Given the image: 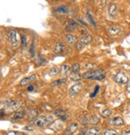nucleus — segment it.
<instances>
[{"label":"nucleus","mask_w":130,"mask_h":135,"mask_svg":"<svg viewBox=\"0 0 130 135\" xmlns=\"http://www.w3.org/2000/svg\"><path fill=\"white\" fill-rule=\"evenodd\" d=\"M83 77L85 79L101 81V80H103L105 77V71L104 69H98L96 70V71L87 72L83 75Z\"/></svg>","instance_id":"obj_1"},{"label":"nucleus","mask_w":130,"mask_h":135,"mask_svg":"<svg viewBox=\"0 0 130 135\" xmlns=\"http://www.w3.org/2000/svg\"><path fill=\"white\" fill-rule=\"evenodd\" d=\"M52 121L51 117H45V116H40L38 117L34 121V124L38 127H44L47 125L50 124Z\"/></svg>","instance_id":"obj_2"},{"label":"nucleus","mask_w":130,"mask_h":135,"mask_svg":"<svg viewBox=\"0 0 130 135\" xmlns=\"http://www.w3.org/2000/svg\"><path fill=\"white\" fill-rule=\"evenodd\" d=\"M78 130H79L78 124L76 123V122H72V123L68 125V126L67 127L64 134L65 135H74L78 132Z\"/></svg>","instance_id":"obj_3"},{"label":"nucleus","mask_w":130,"mask_h":135,"mask_svg":"<svg viewBox=\"0 0 130 135\" xmlns=\"http://www.w3.org/2000/svg\"><path fill=\"white\" fill-rule=\"evenodd\" d=\"M115 81L119 84H125L129 81V77L124 72H120L115 76Z\"/></svg>","instance_id":"obj_4"},{"label":"nucleus","mask_w":130,"mask_h":135,"mask_svg":"<svg viewBox=\"0 0 130 135\" xmlns=\"http://www.w3.org/2000/svg\"><path fill=\"white\" fill-rule=\"evenodd\" d=\"M83 88V84L81 82H76L73 84L71 88L69 89V94L70 95H74V94H77L79 93V91Z\"/></svg>","instance_id":"obj_5"},{"label":"nucleus","mask_w":130,"mask_h":135,"mask_svg":"<svg viewBox=\"0 0 130 135\" xmlns=\"http://www.w3.org/2000/svg\"><path fill=\"white\" fill-rule=\"evenodd\" d=\"M8 37L10 39V42H11V45L13 47L17 46L18 44V39H17V34L16 32L14 31V30H11L8 32Z\"/></svg>","instance_id":"obj_6"},{"label":"nucleus","mask_w":130,"mask_h":135,"mask_svg":"<svg viewBox=\"0 0 130 135\" xmlns=\"http://www.w3.org/2000/svg\"><path fill=\"white\" fill-rule=\"evenodd\" d=\"M7 109L11 111L15 110V109H17L19 107V102L14 101H7Z\"/></svg>","instance_id":"obj_7"},{"label":"nucleus","mask_w":130,"mask_h":135,"mask_svg":"<svg viewBox=\"0 0 130 135\" xmlns=\"http://www.w3.org/2000/svg\"><path fill=\"white\" fill-rule=\"evenodd\" d=\"M36 78V74H32L30 76H27V77H25V78H23L22 80V81H20V85H27V84H28L30 82L33 81H35Z\"/></svg>","instance_id":"obj_8"},{"label":"nucleus","mask_w":130,"mask_h":135,"mask_svg":"<svg viewBox=\"0 0 130 135\" xmlns=\"http://www.w3.org/2000/svg\"><path fill=\"white\" fill-rule=\"evenodd\" d=\"M110 123L114 126H122L124 125V120H123L122 117H115V118L112 119V121H110Z\"/></svg>","instance_id":"obj_9"},{"label":"nucleus","mask_w":130,"mask_h":135,"mask_svg":"<svg viewBox=\"0 0 130 135\" xmlns=\"http://www.w3.org/2000/svg\"><path fill=\"white\" fill-rule=\"evenodd\" d=\"M108 32L110 36H116L121 33V31L120 28H116V27H110L108 28Z\"/></svg>","instance_id":"obj_10"},{"label":"nucleus","mask_w":130,"mask_h":135,"mask_svg":"<svg viewBox=\"0 0 130 135\" xmlns=\"http://www.w3.org/2000/svg\"><path fill=\"white\" fill-rule=\"evenodd\" d=\"M55 115H56L57 117H59L61 120H66L67 118V112H65L63 109H57V110L55 111Z\"/></svg>","instance_id":"obj_11"},{"label":"nucleus","mask_w":130,"mask_h":135,"mask_svg":"<svg viewBox=\"0 0 130 135\" xmlns=\"http://www.w3.org/2000/svg\"><path fill=\"white\" fill-rule=\"evenodd\" d=\"M72 69V68L68 66V65H66V64H64L60 68V75L62 76H66L67 75L69 74V72L70 70Z\"/></svg>","instance_id":"obj_12"},{"label":"nucleus","mask_w":130,"mask_h":135,"mask_svg":"<svg viewBox=\"0 0 130 135\" xmlns=\"http://www.w3.org/2000/svg\"><path fill=\"white\" fill-rule=\"evenodd\" d=\"M64 44L63 43H57L56 44V46H55L54 52L55 53L59 54V53H62L64 52Z\"/></svg>","instance_id":"obj_13"},{"label":"nucleus","mask_w":130,"mask_h":135,"mask_svg":"<svg viewBox=\"0 0 130 135\" xmlns=\"http://www.w3.org/2000/svg\"><path fill=\"white\" fill-rule=\"evenodd\" d=\"M100 131H101V129L97 126H93L91 127L88 131L87 132V135H98Z\"/></svg>","instance_id":"obj_14"},{"label":"nucleus","mask_w":130,"mask_h":135,"mask_svg":"<svg viewBox=\"0 0 130 135\" xmlns=\"http://www.w3.org/2000/svg\"><path fill=\"white\" fill-rule=\"evenodd\" d=\"M65 39H66V41H67L68 44H76V41H77L76 36H75L74 35H71V34L67 35Z\"/></svg>","instance_id":"obj_15"},{"label":"nucleus","mask_w":130,"mask_h":135,"mask_svg":"<svg viewBox=\"0 0 130 135\" xmlns=\"http://www.w3.org/2000/svg\"><path fill=\"white\" fill-rule=\"evenodd\" d=\"M108 13L110 15V16H112V17H114L116 15V4H112L111 6L109 7Z\"/></svg>","instance_id":"obj_16"},{"label":"nucleus","mask_w":130,"mask_h":135,"mask_svg":"<svg viewBox=\"0 0 130 135\" xmlns=\"http://www.w3.org/2000/svg\"><path fill=\"white\" fill-rule=\"evenodd\" d=\"M67 80L64 78V79H59V80H57V81H53L51 83V87H56V86H59V85H61V84H64L65 82H66Z\"/></svg>","instance_id":"obj_17"},{"label":"nucleus","mask_w":130,"mask_h":135,"mask_svg":"<svg viewBox=\"0 0 130 135\" xmlns=\"http://www.w3.org/2000/svg\"><path fill=\"white\" fill-rule=\"evenodd\" d=\"M25 114H26V111H25V110H21V111L16 112L15 113H14V120L21 119V118H22V117L25 116Z\"/></svg>","instance_id":"obj_18"},{"label":"nucleus","mask_w":130,"mask_h":135,"mask_svg":"<svg viewBox=\"0 0 130 135\" xmlns=\"http://www.w3.org/2000/svg\"><path fill=\"white\" fill-rule=\"evenodd\" d=\"M92 40V36H86L83 37V38L80 39V41H79V43L83 45H85V44H87L88 43H90Z\"/></svg>","instance_id":"obj_19"},{"label":"nucleus","mask_w":130,"mask_h":135,"mask_svg":"<svg viewBox=\"0 0 130 135\" xmlns=\"http://www.w3.org/2000/svg\"><path fill=\"white\" fill-rule=\"evenodd\" d=\"M112 114V110H111V109H104V110H103V111H102V112H101L102 117H104V118H108V117L111 116Z\"/></svg>","instance_id":"obj_20"},{"label":"nucleus","mask_w":130,"mask_h":135,"mask_svg":"<svg viewBox=\"0 0 130 135\" xmlns=\"http://www.w3.org/2000/svg\"><path fill=\"white\" fill-rule=\"evenodd\" d=\"M76 27H77V22H69L68 25H67V31H73V30L76 28Z\"/></svg>","instance_id":"obj_21"},{"label":"nucleus","mask_w":130,"mask_h":135,"mask_svg":"<svg viewBox=\"0 0 130 135\" xmlns=\"http://www.w3.org/2000/svg\"><path fill=\"white\" fill-rule=\"evenodd\" d=\"M79 70H80V66L78 63H75L72 66V71L73 73H79Z\"/></svg>","instance_id":"obj_22"},{"label":"nucleus","mask_w":130,"mask_h":135,"mask_svg":"<svg viewBox=\"0 0 130 135\" xmlns=\"http://www.w3.org/2000/svg\"><path fill=\"white\" fill-rule=\"evenodd\" d=\"M104 135H119V134L114 129H106L104 132Z\"/></svg>","instance_id":"obj_23"},{"label":"nucleus","mask_w":130,"mask_h":135,"mask_svg":"<svg viewBox=\"0 0 130 135\" xmlns=\"http://www.w3.org/2000/svg\"><path fill=\"white\" fill-rule=\"evenodd\" d=\"M70 78H71L72 81H78V80L80 79L81 78V76L79 73H73L72 75H71Z\"/></svg>","instance_id":"obj_24"},{"label":"nucleus","mask_w":130,"mask_h":135,"mask_svg":"<svg viewBox=\"0 0 130 135\" xmlns=\"http://www.w3.org/2000/svg\"><path fill=\"white\" fill-rule=\"evenodd\" d=\"M56 11H58V12H64V13H66L67 12V8L65 6H60L59 7H57L56 9Z\"/></svg>","instance_id":"obj_25"},{"label":"nucleus","mask_w":130,"mask_h":135,"mask_svg":"<svg viewBox=\"0 0 130 135\" xmlns=\"http://www.w3.org/2000/svg\"><path fill=\"white\" fill-rule=\"evenodd\" d=\"M21 47H22H22H26V45H27V37L26 36H22L21 37Z\"/></svg>","instance_id":"obj_26"},{"label":"nucleus","mask_w":130,"mask_h":135,"mask_svg":"<svg viewBox=\"0 0 130 135\" xmlns=\"http://www.w3.org/2000/svg\"><path fill=\"white\" fill-rule=\"evenodd\" d=\"M99 121H100V120H99V118H98V117H97L96 116H93V117H92V122L93 124H95V125L98 123Z\"/></svg>","instance_id":"obj_27"},{"label":"nucleus","mask_w":130,"mask_h":135,"mask_svg":"<svg viewBox=\"0 0 130 135\" xmlns=\"http://www.w3.org/2000/svg\"><path fill=\"white\" fill-rule=\"evenodd\" d=\"M57 73H58V68H57V67H54L50 71V74H51V75H55Z\"/></svg>","instance_id":"obj_28"},{"label":"nucleus","mask_w":130,"mask_h":135,"mask_svg":"<svg viewBox=\"0 0 130 135\" xmlns=\"http://www.w3.org/2000/svg\"><path fill=\"white\" fill-rule=\"evenodd\" d=\"M99 89H100L99 85H96V89H95V91L93 92V93H92V94L91 95V97H96V93H97V92H98V91H99Z\"/></svg>","instance_id":"obj_29"},{"label":"nucleus","mask_w":130,"mask_h":135,"mask_svg":"<svg viewBox=\"0 0 130 135\" xmlns=\"http://www.w3.org/2000/svg\"><path fill=\"white\" fill-rule=\"evenodd\" d=\"M96 66V64H88L87 65H86V68H88V69H92L93 68Z\"/></svg>","instance_id":"obj_30"},{"label":"nucleus","mask_w":130,"mask_h":135,"mask_svg":"<svg viewBox=\"0 0 130 135\" xmlns=\"http://www.w3.org/2000/svg\"><path fill=\"white\" fill-rule=\"evenodd\" d=\"M87 15H88V17H89V19H91V21H92V24H94V25H96V23H95V21L93 20V19H92V16L91 15H90V13L88 12V13H87Z\"/></svg>","instance_id":"obj_31"},{"label":"nucleus","mask_w":130,"mask_h":135,"mask_svg":"<svg viewBox=\"0 0 130 135\" xmlns=\"http://www.w3.org/2000/svg\"><path fill=\"white\" fill-rule=\"evenodd\" d=\"M6 135H19V134L17 133V132L11 131V132H9V133H7Z\"/></svg>","instance_id":"obj_32"},{"label":"nucleus","mask_w":130,"mask_h":135,"mask_svg":"<svg viewBox=\"0 0 130 135\" xmlns=\"http://www.w3.org/2000/svg\"><path fill=\"white\" fill-rule=\"evenodd\" d=\"M126 91L129 92V93H130V82L129 83L127 84V87H126Z\"/></svg>","instance_id":"obj_33"},{"label":"nucleus","mask_w":130,"mask_h":135,"mask_svg":"<svg viewBox=\"0 0 130 135\" xmlns=\"http://www.w3.org/2000/svg\"><path fill=\"white\" fill-rule=\"evenodd\" d=\"M27 90H28V91H30V92L33 91V90H34V86L33 85H30L28 88H27Z\"/></svg>","instance_id":"obj_34"},{"label":"nucleus","mask_w":130,"mask_h":135,"mask_svg":"<svg viewBox=\"0 0 130 135\" xmlns=\"http://www.w3.org/2000/svg\"><path fill=\"white\" fill-rule=\"evenodd\" d=\"M123 135H130V131H124L123 133Z\"/></svg>","instance_id":"obj_35"},{"label":"nucleus","mask_w":130,"mask_h":135,"mask_svg":"<svg viewBox=\"0 0 130 135\" xmlns=\"http://www.w3.org/2000/svg\"><path fill=\"white\" fill-rule=\"evenodd\" d=\"M23 135H25V134H23Z\"/></svg>","instance_id":"obj_36"}]
</instances>
